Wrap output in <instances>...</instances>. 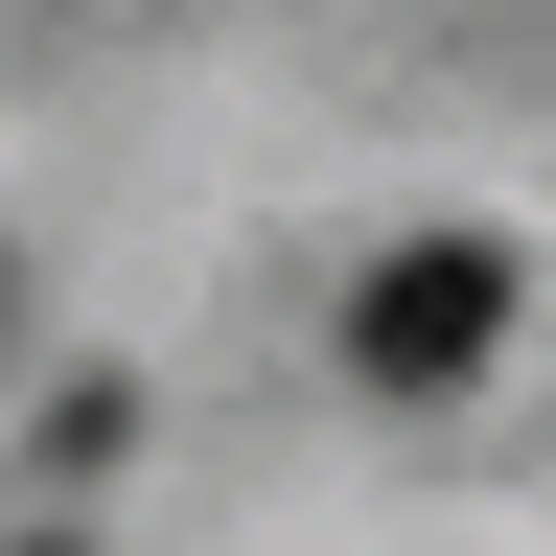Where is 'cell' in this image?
I'll return each mask as SVG.
<instances>
[{"label":"cell","mask_w":556,"mask_h":556,"mask_svg":"<svg viewBox=\"0 0 556 556\" xmlns=\"http://www.w3.org/2000/svg\"><path fill=\"white\" fill-rule=\"evenodd\" d=\"M510 348V232H394L371 278H348V371L371 394H441V371H486Z\"/></svg>","instance_id":"cell-1"},{"label":"cell","mask_w":556,"mask_h":556,"mask_svg":"<svg viewBox=\"0 0 556 556\" xmlns=\"http://www.w3.org/2000/svg\"><path fill=\"white\" fill-rule=\"evenodd\" d=\"M24 556H70V533H24Z\"/></svg>","instance_id":"cell-2"}]
</instances>
